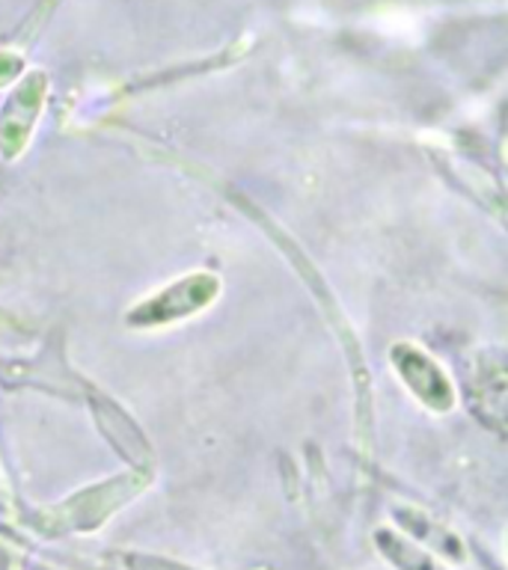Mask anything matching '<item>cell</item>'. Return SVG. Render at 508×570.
<instances>
[{
  "label": "cell",
  "instance_id": "1",
  "mask_svg": "<svg viewBox=\"0 0 508 570\" xmlns=\"http://www.w3.org/2000/svg\"><path fill=\"white\" fill-rule=\"evenodd\" d=\"M395 363H399L401 374L408 377L410 390L417 392L419 399L431 404V407H449L452 404V390H449V383L440 374L431 360H426V354H419V351H410V347H399L395 351Z\"/></svg>",
  "mask_w": 508,
  "mask_h": 570
},
{
  "label": "cell",
  "instance_id": "2",
  "mask_svg": "<svg viewBox=\"0 0 508 570\" xmlns=\"http://www.w3.org/2000/svg\"><path fill=\"white\" fill-rule=\"evenodd\" d=\"M212 294H214L212 279H205V276L185 279V283L173 285L167 294H160L155 303H149V309H152L149 321H164V318H173V315H185V312L199 309Z\"/></svg>",
  "mask_w": 508,
  "mask_h": 570
}]
</instances>
